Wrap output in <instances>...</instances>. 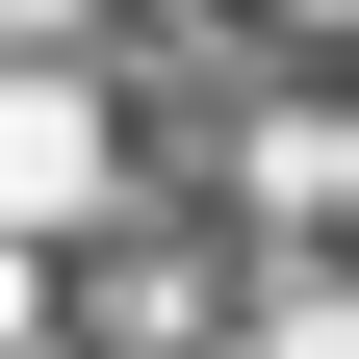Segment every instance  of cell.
I'll return each mask as SVG.
<instances>
[{
	"label": "cell",
	"instance_id": "obj_2",
	"mask_svg": "<svg viewBox=\"0 0 359 359\" xmlns=\"http://www.w3.org/2000/svg\"><path fill=\"white\" fill-rule=\"evenodd\" d=\"M0 359H52V283H26V257H0Z\"/></svg>",
	"mask_w": 359,
	"mask_h": 359
},
{
	"label": "cell",
	"instance_id": "obj_1",
	"mask_svg": "<svg viewBox=\"0 0 359 359\" xmlns=\"http://www.w3.org/2000/svg\"><path fill=\"white\" fill-rule=\"evenodd\" d=\"M103 205V103L77 77H0V231H77Z\"/></svg>",
	"mask_w": 359,
	"mask_h": 359
}]
</instances>
